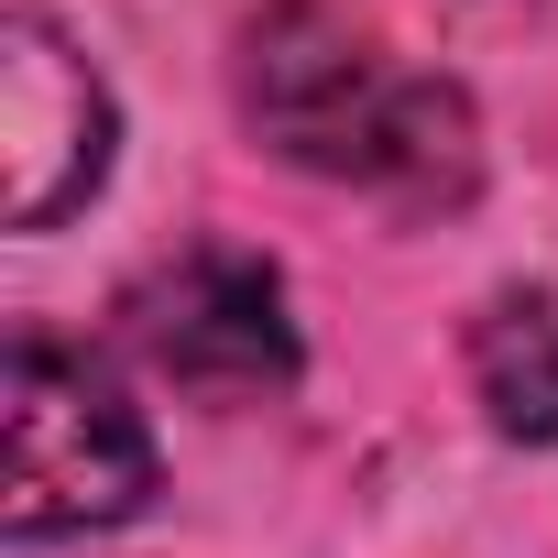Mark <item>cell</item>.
<instances>
[{"instance_id": "7a4b0ae2", "label": "cell", "mask_w": 558, "mask_h": 558, "mask_svg": "<svg viewBox=\"0 0 558 558\" xmlns=\"http://www.w3.org/2000/svg\"><path fill=\"white\" fill-rule=\"evenodd\" d=\"M143 493H154V438L121 405V384L56 329H12V493H0L12 547L121 525L143 514Z\"/></svg>"}, {"instance_id": "6da1fadb", "label": "cell", "mask_w": 558, "mask_h": 558, "mask_svg": "<svg viewBox=\"0 0 558 558\" xmlns=\"http://www.w3.org/2000/svg\"><path fill=\"white\" fill-rule=\"evenodd\" d=\"M241 121L286 165L373 186L395 208H460L482 175L471 99L405 66L340 0H274L241 23Z\"/></svg>"}, {"instance_id": "5b68a950", "label": "cell", "mask_w": 558, "mask_h": 558, "mask_svg": "<svg viewBox=\"0 0 558 558\" xmlns=\"http://www.w3.org/2000/svg\"><path fill=\"white\" fill-rule=\"evenodd\" d=\"M471 384H482V405H493V427L504 438H558V307L547 296H504V307H482V329H471Z\"/></svg>"}, {"instance_id": "277c9868", "label": "cell", "mask_w": 558, "mask_h": 558, "mask_svg": "<svg viewBox=\"0 0 558 558\" xmlns=\"http://www.w3.org/2000/svg\"><path fill=\"white\" fill-rule=\"evenodd\" d=\"M99 175H110L99 66L45 12H12L0 23V208H12V230H56Z\"/></svg>"}, {"instance_id": "3957f363", "label": "cell", "mask_w": 558, "mask_h": 558, "mask_svg": "<svg viewBox=\"0 0 558 558\" xmlns=\"http://www.w3.org/2000/svg\"><path fill=\"white\" fill-rule=\"evenodd\" d=\"M121 329L132 351L208 395V405H241V395H286L296 384V318H286V286H274V263L230 252V241H197L175 263H154L143 286L121 296Z\"/></svg>"}]
</instances>
